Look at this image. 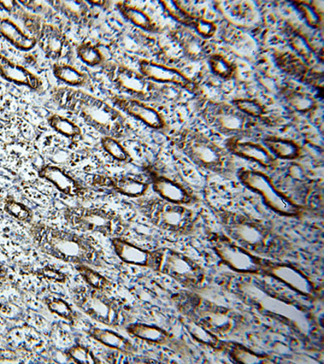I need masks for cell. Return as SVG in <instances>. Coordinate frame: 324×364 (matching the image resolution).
<instances>
[{
  "instance_id": "obj_1",
  "label": "cell",
  "mask_w": 324,
  "mask_h": 364,
  "mask_svg": "<svg viewBox=\"0 0 324 364\" xmlns=\"http://www.w3.org/2000/svg\"><path fill=\"white\" fill-rule=\"evenodd\" d=\"M28 233L41 252L57 260L93 267H102L105 264L101 246L90 234L40 221L29 225Z\"/></svg>"
},
{
  "instance_id": "obj_2",
  "label": "cell",
  "mask_w": 324,
  "mask_h": 364,
  "mask_svg": "<svg viewBox=\"0 0 324 364\" xmlns=\"http://www.w3.org/2000/svg\"><path fill=\"white\" fill-rule=\"evenodd\" d=\"M51 97L58 107L79 117L103 136L120 139L131 132V126L121 111L92 94L61 87L52 90Z\"/></svg>"
},
{
  "instance_id": "obj_3",
  "label": "cell",
  "mask_w": 324,
  "mask_h": 364,
  "mask_svg": "<svg viewBox=\"0 0 324 364\" xmlns=\"http://www.w3.org/2000/svg\"><path fill=\"white\" fill-rule=\"evenodd\" d=\"M216 216L226 236L253 254L273 256L284 247V240L254 217L226 210H218Z\"/></svg>"
},
{
  "instance_id": "obj_4",
  "label": "cell",
  "mask_w": 324,
  "mask_h": 364,
  "mask_svg": "<svg viewBox=\"0 0 324 364\" xmlns=\"http://www.w3.org/2000/svg\"><path fill=\"white\" fill-rule=\"evenodd\" d=\"M173 142L198 167L226 177L232 175L234 169L232 155L202 132L181 129L174 134Z\"/></svg>"
},
{
  "instance_id": "obj_5",
  "label": "cell",
  "mask_w": 324,
  "mask_h": 364,
  "mask_svg": "<svg viewBox=\"0 0 324 364\" xmlns=\"http://www.w3.org/2000/svg\"><path fill=\"white\" fill-rule=\"evenodd\" d=\"M198 111L206 124L228 139H245L258 129L257 121L241 113L231 103L199 99Z\"/></svg>"
},
{
  "instance_id": "obj_6",
  "label": "cell",
  "mask_w": 324,
  "mask_h": 364,
  "mask_svg": "<svg viewBox=\"0 0 324 364\" xmlns=\"http://www.w3.org/2000/svg\"><path fill=\"white\" fill-rule=\"evenodd\" d=\"M63 217L68 225L81 233H98L105 237H122L126 224L117 211L97 207L75 205L63 210Z\"/></svg>"
},
{
  "instance_id": "obj_7",
  "label": "cell",
  "mask_w": 324,
  "mask_h": 364,
  "mask_svg": "<svg viewBox=\"0 0 324 364\" xmlns=\"http://www.w3.org/2000/svg\"><path fill=\"white\" fill-rule=\"evenodd\" d=\"M138 208L152 225L176 236L190 234L196 225V217L192 210L160 198L141 199Z\"/></svg>"
},
{
  "instance_id": "obj_8",
  "label": "cell",
  "mask_w": 324,
  "mask_h": 364,
  "mask_svg": "<svg viewBox=\"0 0 324 364\" xmlns=\"http://www.w3.org/2000/svg\"><path fill=\"white\" fill-rule=\"evenodd\" d=\"M237 177L241 185L261 196L264 204L276 214L286 217L303 214V207L281 192L267 173L243 168L239 170Z\"/></svg>"
},
{
  "instance_id": "obj_9",
  "label": "cell",
  "mask_w": 324,
  "mask_h": 364,
  "mask_svg": "<svg viewBox=\"0 0 324 364\" xmlns=\"http://www.w3.org/2000/svg\"><path fill=\"white\" fill-rule=\"evenodd\" d=\"M73 301L82 312L100 324L116 328L126 320L122 302L119 299L110 297L107 292L79 287L73 292Z\"/></svg>"
},
{
  "instance_id": "obj_10",
  "label": "cell",
  "mask_w": 324,
  "mask_h": 364,
  "mask_svg": "<svg viewBox=\"0 0 324 364\" xmlns=\"http://www.w3.org/2000/svg\"><path fill=\"white\" fill-rule=\"evenodd\" d=\"M194 304H188L187 318L196 321L216 336H225L239 328L241 316L234 311L215 304L203 298H193Z\"/></svg>"
},
{
  "instance_id": "obj_11",
  "label": "cell",
  "mask_w": 324,
  "mask_h": 364,
  "mask_svg": "<svg viewBox=\"0 0 324 364\" xmlns=\"http://www.w3.org/2000/svg\"><path fill=\"white\" fill-rule=\"evenodd\" d=\"M211 250L226 267L239 274L262 273L264 258L241 247L224 234L213 233L209 238Z\"/></svg>"
},
{
  "instance_id": "obj_12",
  "label": "cell",
  "mask_w": 324,
  "mask_h": 364,
  "mask_svg": "<svg viewBox=\"0 0 324 364\" xmlns=\"http://www.w3.org/2000/svg\"><path fill=\"white\" fill-rule=\"evenodd\" d=\"M103 70L115 89L126 94L130 98L145 102L152 101L159 96L155 84L137 70L115 63L105 64Z\"/></svg>"
},
{
  "instance_id": "obj_13",
  "label": "cell",
  "mask_w": 324,
  "mask_h": 364,
  "mask_svg": "<svg viewBox=\"0 0 324 364\" xmlns=\"http://www.w3.org/2000/svg\"><path fill=\"white\" fill-rule=\"evenodd\" d=\"M160 250L157 272L169 276L184 287H191L202 283L204 269L192 258L172 249Z\"/></svg>"
},
{
  "instance_id": "obj_14",
  "label": "cell",
  "mask_w": 324,
  "mask_h": 364,
  "mask_svg": "<svg viewBox=\"0 0 324 364\" xmlns=\"http://www.w3.org/2000/svg\"><path fill=\"white\" fill-rule=\"evenodd\" d=\"M262 273L305 296L314 294V284L298 267L291 263L265 260Z\"/></svg>"
},
{
  "instance_id": "obj_15",
  "label": "cell",
  "mask_w": 324,
  "mask_h": 364,
  "mask_svg": "<svg viewBox=\"0 0 324 364\" xmlns=\"http://www.w3.org/2000/svg\"><path fill=\"white\" fill-rule=\"evenodd\" d=\"M110 100L123 114L142 122L153 130L162 131L167 127L162 114L145 102L120 95L111 96Z\"/></svg>"
},
{
  "instance_id": "obj_16",
  "label": "cell",
  "mask_w": 324,
  "mask_h": 364,
  "mask_svg": "<svg viewBox=\"0 0 324 364\" xmlns=\"http://www.w3.org/2000/svg\"><path fill=\"white\" fill-rule=\"evenodd\" d=\"M38 175L41 179L49 182L58 191L70 198H85L90 196L88 188L61 166L44 164L38 168Z\"/></svg>"
},
{
  "instance_id": "obj_17",
  "label": "cell",
  "mask_w": 324,
  "mask_h": 364,
  "mask_svg": "<svg viewBox=\"0 0 324 364\" xmlns=\"http://www.w3.org/2000/svg\"><path fill=\"white\" fill-rule=\"evenodd\" d=\"M112 247L120 259L127 265L148 267L157 272L161 250H150L129 242L122 237L110 238Z\"/></svg>"
},
{
  "instance_id": "obj_18",
  "label": "cell",
  "mask_w": 324,
  "mask_h": 364,
  "mask_svg": "<svg viewBox=\"0 0 324 364\" xmlns=\"http://www.w3.org/2000/svg\"><path fill=\"white\" fill-rule=\"evenodd\" d=\"M37 45L47 58L58 63L72 53V45L60 28L42 23L37 32Z\"/></svg>"
},
{
  "instance_id": "obj_19",
  "label": "cell",
  "mask_w": 324,
  "mask_h": 364,
  "mask_svg": "<svg viewBox=\"0 0 324 364\" xmlns=\"http://www.w3.org/2000/svg\"><path fill=\"white\" fill-rule=\"evenodd\" d=\"M139 72L152 83L176 85L187 91L194 92V81L188 78L178 69L142 60L139 62Z\"/></svg>"
},
{
  "instance_id": "obj_20",
  "label": "cell",
  "mask_w": 324,
  "mask_h": 364,
  "mask_svg": "<svg viewBox=\"0 0 324 364\" xmlns=\"http://www.w3.org/2000/svg\"><path fill=\"white\" fill-rule=\"evenodd\" d=\"M93 186L109 189L130 198H140L146 195L150 186L149 182L131 177V176L93 175Z\"/></svg>"
},
{
  "instance_id": "obj_21",
  "label": "cell",
  "mask_w": 324,
  "mask_h": 364,
  "mask_svg": "<svg viewBox=\"0 0 324 364\" xmlns=\"http://www.w3.org/2000/svg\"><path fill=\"white\" fill-rule=\"evenodd\" d=\"M225 148L232 156L255 163L265 169H274L278 164V161L263 144L240 139H228Z\"/></svg>"
},
{
  "instance_id": "obj_22",
  "label": "cell",
  "mask_w": 324,
  "mask_h": 364,
  "mask_svg": "<svg viewBox=\"0 0 324 364\" xmlns=\"http://www.w3.org/2000/svg\"><path fill=\"white\" fill-rule=\"evenodd\" d=\"M150 178L153 191L163 200L184 205L197 201L193 193L180 182L155 171L150 172Z\"/></svg>"
},
{
  "instance_id": "obj_23",
  "label": "cell",
  "mask_w": 324,
  "mask_h": 364,
  "mask_svg": "<svg viewBox=\"0 0 324 364\" xmlns=\"http://www.w3.org/2000/svg\"><path fill=\"white\" fill-rule=\"evenodd\" d=\"M0 76L10 83L26 87L33 91L38 92L43 90V82L36 74L20 64L11 61L1 53H0Z\"/></svg>"
},
{
  "instance_id": "obj_24",
  "label": "cell",
  "mask_w": 324,
  "mask_h": 364,
  "mask_svg": "<svg viewBox=\"0 0 324 364\" xmlns=\"http://www.w3.org/2000/svg\"><path fill=\"white\" fill-rule=\"evenodd\" d=\"M172 38L181 47L182 53L188 60L199 62L211 55L210 46L207 41L189 31L187 27L175 29L172 33Z\"/></svg>"
},
{
  "instance_id": "obj_25",
  "label": "cell",
  "mask_w": 324,
  "mask_h": 364,
  "mask_svg": "<svg viewBox=\"0 0 324 364\" xmlns=\"http://www.w3.org/2000/svg\"><path fill=\"white\" fill-rule=\"evenodd\" d=\"M279 96L286 108L293 113L308 115L318 108L317 100L308 92L284 87L281 90Z\"/></svg>"
},
{
  "instance_id": "obj_26",
  "label": "cell",
  "mask_w": 324,
  "mask_h": 364,
  "mask_svg": "<svg viewBox=\"0 0 324 364\" xmlns=\"http://www.w3.org/2000/svg\"><path fill=\"white\" fill-rule=\"evenodd\" d=\"M46 3L76 26H86L92 21L91 6L87 1H80V0H75H75H70V1L64 0V1H62V0H56V1Z\"/></svg>"
},
{
  "instance_id": "obj_27",
  "label": "cell",
  "mask_w": 324,
  "mask_h": 364,
  "mask_svg": "<svg viewBox=\"0 0 324 364\" xmlns=\"http://www.w3.org/2000/svg\"><path fill=\"white\" fill-rule=\"evenodd\" d=\"M0 37L21 51L31 50L37 45L36 38L29 36L7 17L0 16Z\"/></svg>"
},
{
  "instance_id": "obj_28",
  "label": "cell",
  "mask_w": 324,
  "mask_h": 364,
  "mask_svg": "<svg viewBox=\"0 0 324 364\" xmlns=\"http://www.w3.org/2000/svg\"><path fill=\"white\" fill-rule=\"evenodd\" d=\"M88 336L107 348L125 355H132L135 348L132 343L125 336L115 331L92 326L87 331Z\"/></svg>"
},
{
  "instance_id": "obj_29",
  "label": "cell",
  "mask_w": 324,
  "mask_h": 364,
  "mask_svg": "<svg viewBox=\"0 0 324 364\" xmlns=\"http://www.w3.org/2000/svg\"><path fill=\"white\" fill-rule=\"evenodd\" d=\"M263 144L276 160L292 161L302 156L301 146L292 139L268 136L263 139Z\"/></svg>"
},
{
  "instance_id": "obj_30",
  "label": "cell",
  "mask_w": 324,
  "mask_h": 364,
  "mask_svg": "<svg viewBox=\"0 0 324 364\" xmlns=\"http://www.w3.org/2000/svg\"><path fill=\"white\" fill-rule=\"evenodd\" d=\"M278 66L288 74L299 78L304 83L310 85H319V75L312 72L310 67L306 65L301 60L296 56L286 52V54H282L278 60Z\"/></svg>"
},
{
  "instance_id": "obj_31",
  "label": "cell",
  "mask_w": 324,
  "mask_h": 364,
  "mask_svg": "<svg viewBox=\"0 0 324 364\" xmlns=\"http://www.w3.org/2000/svg\"><path fill=\"white\" fill-rule=\"evenodd\" d=\"M129 336L150 344L164 345L169 342V333L164 328L155 326L134 323L126 328Z\"/></svg>"
},
{
  "instance_id": "obj_32",
  "label": "cell",
  "mask_w": 324,
  "mask_h": 364,
  "mask_svg": "<svg viewBox=\"0 0 324 364\" xmlns=\"http://www.w3.org/2000/svg\"><path fill=\"white\" fill-rule=\"evenodd\" d=\"M116 8L123 18L132 23L133 26L149 33L158 31L157 23L142 9L127 2L116 3Z\"/></svg>"
},
{
  "instance_id": "obj_33",
  "label": "cell",
  "mask_w": 324,
  "mask_h": 364,
  "mask_svg": "<svg viewBox=\"0 0 324 364\" xmlns=\"http://www.w3.org/2000/svg\"><path fill=\"white\" fill-rule=\"evenodd\" d=\"M55 77L70 87L85 86L88 81V76L80 70L67 63H56L52 67Z\"/></svg>"
},
{
  "instance_id": "obj_34",
  "label": "cell",
  "mask_w": 324,
  "mask_h": 364,
  "mask_svg": "<svg viewBox=\"0 0 324 364\" xmlns=\"http://www.w3.org/2000/svg\"><path fill=\"white\" fill-rule=\"evenodd\" d=\"M47 123L53 131L70 141H78L83 137L81 128L66 117L51 114L47 117Z\"/></svg>"
},
{
  "instance_id": "obj_35",
  "label": "cell",
  "mask_w": 324,
  "mask_h": 364,
  "mask_svg": "<svg viewBox=\"0 0 324 364\" xmlns=\"http://www.w3.org/2000/svg\"><path fill=\"white\" fill-rule=\"evenodd\" d=\"M75 269L90 289L103 292H108L113 289V283L93 267L80 264L75 265Z\"/></svg>"
},
{
  "instance_id": "obj_36",
  "label": "cell",
  "mask_w": 324,
  "mask_h": 364,
  "mask_svg": "<svg viewBox=\"0 0 324 364\" xmlns=\"http://www.w3.org/2000/svg\"><path fill=\"white\" fill-rule=\"evenodd\" d=\"M50 312L68 322L73 323L78 321L79 314L75 312L72 305L64 299L55 296H46L43 299Z\"/></svg>"
},
{
  "instance_id": "obj_37",
  "label": "cell",
  "mask_w": 324,
  "mask_h": 364,
  "mask_svg": "<svg viewBox=\"0 0 324 364\" xmlns=\"http://www.w3.org/2000/svg\"><path fill=\"white\" fill-rule=\"evenodd\" d=\"M234 107L238 109L241 113H243L253 120L261 122L267 121L266 107L256 99L252 98H236L232 100L231 102Z\"/></svg>"
},
{
  "instance_id": "obj_38",
  "label": "cell",
  "mask_w": 324,
  "mask_h": 364,
  "mask_svg": "<svg viewBox=\"0 0 324 364\" xmlns=\"http://www.w3.org/2000/svg\"><path fill=\"white\" fill-rule=\"evenodd\" d=\"M288 41L291 48L305 60L306 65L311 66L316 61L315 53L303 35L297 31H288Z\"/></svg>"
},
{
  "instance_id": "obj_39",
  "label": "cell",
  "mask_w": 324,
  "mask_h": 364,
  "mask_svg": "<svg viewBox=\"0 0 324 364\" xmlns=\"http://www.w3.org/2000/svg\"><path fill=\"white\" fill-rule=\"evenodd\" d=\"M4 210L11 218L23 224L29 225L33 222V210L25 203L17 201L13 196H8L4 199Z\"/></svg>"
},
{
  "instance_id": "obj_40",
  "label": "cell",
  "mask_w": 324,
  "mask_h": 364,
  "mask_svg": "<svg viewBox=\"0 0 324 364\" xmlns=\"http://www.w3.org/2000/svg\"><path fill=\"white\" fill-rule=\"evenodd\" d=\"M100 144L105 154L114 161L122 164H130L133 161L132 155L119 139L103 136Z\"/></svg>"
},
{
  "instance_id": "obj_41",
  "label": "cell",
  "mask_w": 324,
  "mask_h": 364,
  "mask_svg": "<svg viewBox=\"0 0 324 364\" xmlns=\"http://www.w3.org/2000/svg\"><path fill=\"white\" fill-rule=\"evenodd\" d=\"M76 55L87 66L95 68L104 65L105 57L101 50L91 43H82L76 47Z\"/></svg>"
},
{
  "instance_id": "obj_42",
  "label": "cell",
  "mask_w": 324,
  "mask_h": 364,
  "mask_svg": "<svg viewBox=\"0 0 324 364\" xmlns=\"http://www.w3.org/2000/svg\"><path fill=\"white\" fill-rule=\"evenodd\" d=\"M184 326L191 336L199 343L209 346V348H216L220 342L217 336H214L208 330L199 325L198 323L190 318L184 319Z\"/></svg>"
},
{
  "instance_id": "obj_43",
  "label": "cell",
  "mask_w": 324,
  "mask_h": 364,
  "mask_svg": "<svg viewBox=\"0 0 324 364\" xmlns=\"http://www.w3.org/2000/svg\"><path fill=\"white\" fill-rule=\"evenodd\" d=\"M65 355L75 363H101L102 360L94 352L83 344H75L65 350Z\"/></svg>"
},
{
  "instance_id": "obj_44",
  "label": "cell",
  "mask_w": 324,
  "mask_h": 364,
  "mask_svg": "<svg viewBox=\"0 0 324 364\" xmlns=\"http://www.w3.org/2000/svg\"><path fill=\"white\" fill-rule=\"evenodd\" d=\"M209 64L211 73L216 77L226 80L233 79L235 68L233 63L227 60L223 55L219 54L211 55L209 58Z\"/></svg>"
},
{
  "instance_id": "obj_45",
  "label": "cell",
  "mask_w": 324,
  "mask_h": 364,
  "mask_svg": "<svg viewBox=\"0 0 324 364\" xmlns=\"http://www.w3.org/2000/svg\"><path fill=\"white\" fill-rule=\"evenodd\" d=\"M163 9L167 15L184 27H190L194 20V16L188 14L182 9L179 2L177 1H160Z\"/></svg>"
},
{
  "instance_id": "obj_46",
  "label": "cell",
  "mask_w": 324,
  "mask_h": 364,
  "mask_svg": "<svg viewBox=\"0 0 324 364\" xmlns=\"http://www.w3.org/2000/svg\"><path fill=\"white\" fill-rule=\"evenodd\" d=\"M229 355H231L234 361L237 363H264L270 362L266 357L259 355L239 344H234L231 346V348L229 349Z\"/></svg>"
},
{
  "instance_id": "obj_47",
  "label": "cell",
  "mask_w": 324,
  "mask_h": 364,
  "mask_svg": "<svg viewBox=\"0 0 324 364\" xmlns=\"http://www.w3.org/2000/svg\"><path fill=\"white\" fill-rule=\"evenodd\" d=\"M46 157L48 158L50 164L62 167V166L74 163L78 155L75 151L65 148V146L63 148L62 146H54L47 151Z\"/></svg>"
},
{
  "instance_id": "obj_48",
  "label": "cell",
  "mask_w": 324,
  "mask_h": 364,
  "mask_svg": "<svg viewBox=\"0 0 324 364\" xmlns=\"http://www.w3.org/2000/svg\"><path fill=\"white\" fill-rule=\"evenodd\" d=\"M296 8L302 14L304 20L308 25L315 28H320L323 26V17L319 11L314 6L305 2H296Z\"/></svg>"
},
{
  "instance_id": "obj_49",
  "label": "cell",
  "mask_w": 324,
  "mask_h": 364,
  "mask_svg": "<svg viewBox=\"0 0 324 364\" xmlns=\"http://www.w3.org/2000/svg\"><path fill=\"white\" fill-rule=\"evenodd\" d=\"M191 28L204 40L213 38L216 31L215 23L203 17L194 16Z\"/></svg>"
},
{
  "instance_id": "obj_50",
  "label": "cell",
  "mask_w": 324,
  "mask_h": 364,
  "mask_svg": "<svg viewBox=\"0 0 324 364\" xmlns=\"http://www.w3.org/2000/svg\"><path fill=\"white\" fill-rule=\"evenodd\" d=\"M33 274L38 278L55 282L57 284H65L68 281L66 274L50 266L38 268L33 272Z\"/></svg>"
},
{
  "instance_id": "obj_51",
  "label": "cell",
  "mask_w": 324,
  "mask_h": 364,
  "mask_svg": "<svg viewBox=\"0 0 324 364\" xmlns=\"http://www.w3.org/2000/svg\"><path fill=\"white\" fill-rule=\"evenodd\" d=\"M0 8L11 15H16L23 8L17 1H0Z\"/></svg>"
},
{
  "instance_id": "obj_52",
  "label": "cell",
  "mask_w": 324,
  "mask_h": 364,
  "mask_svg": "<svg viewBox=\"0 0 324 364\" xmlns=\"http://www.w3.org/2000/svg\"><path fill=\"white\" fill-rule=\"evenodd\" d=\"M88 4L91 6V7H98V8H108L110 7V2L108 1H100V0H90V1H87Z\"/></svg>"
},
{
  "instance_id": "obj_53",
  "label": "cell",
  "mask_w": 324,
  "mask_h": 364,
  "mask_svg": "<svg viewBox=\"0 0 324 364\" xmlns=\"http://www.w3.org/2000/svg\"><path fill=\"white\" fill-rule=\"evenodd\" d=\"M8 271L1 264H0V279H4L7 277Z\"/></svg>"
}]
</instances>
